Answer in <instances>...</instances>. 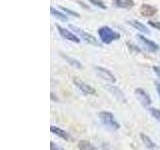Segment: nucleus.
<instances>
[{
  "label": "nucleus",
  "mask_w": 160,
  "mask_h": 150,
  "mask_svg": "<svg viewBox=\"0 0 160 150\" xmlns=\"http://www.w3.org/2000/svg\"><path fill=\"white\" fill-rule=\"evenodd\" d=\"M61 56L63 57V58H65L66 59V61L70 64V65H72V66H74V67H77V68H80V69H82L83 68V66H82V64L80 63L79 61H77L76 59H73V58H70V57H68V56H66V55H63V54H61Z\"/></svg>",
  "instance_id": "nucleus-17"
},
{
  "label": "nucleus",
  "mask_w": 160,
  "mask_h": 150,
  "mask_svg": "<svg viewBox=\"0 0 160 150\" xmlns=\"http://www.w3.org/2000/svg\"><path fill=\"white\" fill-rule=\"evenodd\" d=\"M135 95H136V97L138 98L139 101L141 102L143 106L147 107L151 104V98H150L149 94L145 91V90H143L141 88H137L135 90Z\"/></svg>",
  "instance_id": "nucleus-8"
},
{
  "label": "nucleus",
  "mask_w": 160,
  "mask_h": 150,
  "mask_svg": "<svg viewBox=\"0 0 160 150\" xmlns=\"http://www.w3.org/2000/svg\"><path fill=\"white\" fill-rule=\"evenodd\" d=\"M95 71H96L97 75L106 81H109L111 83H115L116 82V78H115L114 75L109 71L108 69L104 68V67H100V66H96L95 67Z\"/></svg>",
  "instance_id": "nucleus-6"
},
{
  "label": "nucleus",
  "mask_w": 160,
  "mask_h": 150,
  "mask_svg": "<svg viewBox=\"0 0 160 150\" xmlns=\"http://www.w3.org/2000/svg\"><path fill=\"white\" fill-rule=\"evenodd\" d=\"M61 9L63 10V11H65V12H67L68 14H70V15H73V16H75V17H79V15H78L76 12L71 11V10H69V9H67V8H64V7H61Z\"/></svg>",
  "instance_id": "nucleus-22"
},
{
  "label": "nucleus",
  "mask_w": 160,
  "mask_h": 150,
  "mask_svg": "<svg viewBox=\"0 0 160 150\" xmlns=\"http://www.w3.org/2000/svg\"><path fill=\"white\" fill-rule=\"evenodd\" d=\"M128 24L129 25H131L132 27H134L136 30H138V31L140 32H142L144 34H149L150 31H149V29L145 26L144 24H142L141 22H139L137 21V20H129L128 21Z\"/></svg>",
  "instance_id": "nucleus-12"
},
{
  "label": "nucleus",
  "mask_w": 160,
  "mask_h": 150,
  "mask_svg": "<svg viewBox=\"0 0 160 150\" xmlns=\"http://www.w3.org/2000/svg\"><path fill=\"white\" fill-rule=\"evenodd\" d=\"M99 119L103 125H105L107 128L111 130H118L120 128V124L117 122V120L115 119V116L108 111H102L99 113Z\"/></svg>",
  "instance_id": "nucleus-2"
},
{
  "label": "nucleus",
  "mask_w": 160,
  "mask_h": 150,
  "mask_svg": "<svg viewBox=\"0 0 160 150\" xmlns=\"http://www.w3.org/2000/svg\"><path fill=\"white\" fill-rule=\"evenodd\" d=\"M137 38L140 42H141V44L143 45V46L146 48L148 51L150 52H157L159 50V46L155 43L154 41H152V40H149L147 39L146 37L144 36V35H141V34H138L137 35Z\"/></svg>",
  "instance_id": "nucleus-5"
},
{
  "label": "nucleus",
  "mask_w": 160,
  "mask_h": 150,
  "mask_svg": "<svg viewBox=\"0 0 160 150\" xmlns=\"http://www.w3.org/2000/svg\"><path fill=\"white\" fill-rule=\"evenodd\" d=\"M50 149H51V150H64L62 147H60L59 145H57L56 143H54L53 141H51V143H50Z\"/></svg>",
  "instance_id": "nucleus-21"
},
{
  "label": "nucleus",
  "mask_w": 160,
  "mask_h": 150,
  "mask_svg": "<svg viewBox=\"0 0 160 150\" xmlns=\"http://www.w3.org/2000/svg\"><path fill=\"white\" fill-rule=\"evenodd\" d=\"M50 130H51V132L53 134H55L56 136L62 138L64 140H66V141H68V140H70V134L68 132H66L65 130L59 128L57 126H54V125H52L51 127H50Z\"/></svg>",
  "instance_id": "nucleus-11"
},
{
  "label": "nucleus",
  "mask_w": 160,
  "mask_h": 150,
  "mask_svg": "<svg viewBox=\"0 0 160 150\" xmlns=\"http://www.w3.org/2000/svg\"><path fill=\"white\" fill-rule=\"evenodd\" d=\"M114 1H115V4H116L119 8L130 9L134 6L133 0H114Z\"/></svg>",
  "instance_id": "nucleus-14"
},
{
  "label": "nucleus",
  "mask_w": 160,
  "mask_h": 150,
  "mask_svg": "<svg viewBox=\"0 0 160 150\" xmlns=\"http://www.w3.org/2000/svg\"><path fill=\"white\" fill-rule=\"evenodd\" d=\"M153 70H154V72L156 73V75L159 77L160 79V66H154L153 67Z\"/></svg>",
  "instance_id": "nucleus-23"
},
{
  "label": "nucleus",
  "mask_w": 160,
  "mask_h": 150,
  "mask_svg": "<svg viewBox=\"0 0 160 150\" xmlns=\"http://www.w3.org/2000/svg\"><path fill=\"white\" fill-rule=\"evenodd\" d=\"M156 90H157L158 95H159V97H160V82H156Z\"/></svg>",
  "instance_id": "nucleus-24"
},
{
  "label": "nucleus",
  "mask_w": 160,
  "mask_h": 150,
  "mask_svg": "<svg viewBox=\"0 0 160 150\" xmlns=\"http://www.w3.org/2000/svg\"><path fill=\"white\" fill-rule=\"evenodd\" d=\"M98 35L100 39H101V41L105 44H109L120 38V34L108 26L100 27L98 29Z\"/></svg>",
  "instance_id": "nucleus-1"
},
{
  "label": "nucleus",
  "mask_w": 160,
  "mask_h": 150,
  "mask_svg": "<svg viewBox=\"0 0 160 150\" xmlns=\"http://www.w3.org/2000/svg\"><path fill=\"white\" fill-rule=\"evenodd\" d=\"M140 138H141L142 142H143V144H144V146L146 147L147 149L155 150V149L157 148V146H156V144H155V142L148 136V135H146L145 133H143V132L140 133Z\"/></svg>",
  "instance_id": "nucleus-10"
},
{
  "label": "nucleus",
  "mask_w": 160,
  "mask_h": 150,
  "mask_svg": "<svg viewBox=\"0 0 160 150\" xmlns=\"http://www.w3.org/2000/svg\"><path fill=\"white\" fill-rule=\"evenodd\" d=\"M56 27L58 29V32L60 33V35L64 38L68 40V41H71V42H74V43H79L80 42V38L77 36V35H75L74 33L70 32L69 30H67L66 28H63L61 27L60 25H56Z\"/></svg>",
  "instance_id": "nucleus-7"
},
{
  "label": "nucleus",
  "mask_w": 160,
  "mask_h": 150,
  "mask_svg": "<svg viewBox=\"0 0 160 150\" xmlns=\"http://www.w3.org/2000/svg\"><path fill=\"white\" fill-rule=\"evenodd\" d=\"M69 28H70V29H72L75 33H77V34L79 35V36L81 37L82 39H84L86 42H88V43H90V44H93V45H98V42H97L96 38H95L94 36H92L91 34H89V33H87V32L83 31V30H82L81 28H79V27H77V26H75V25H71V24L69 25Z\"/></svg>",
  "instance_id": "nucleus-4"
},
{
  "label": "nucleus",
  "mask_w": 160,
  "mask_h": 150,
  "mask_svg": "<svg viewBox=\"0 0 160 150\" xmlns=\"http://www.w3.org/2000/svg\"><path fill=\"white\" fill-rule=\"evenodd\" d=\"M148 24L150 25V26H152L153 28H156L158 30H160V22H157V21H148Z\"/></svg>",
  "instance_id": "nucleus-20"
},
{
  "label": "nucleus",
  "mask_w": 160,
  "mask_h": 150,
  "mask_svg": "<svg viewBox=\"0 0 160 150\" xmlns=\"http://www.w3.org/2000/svg\"><path fill=\"white\" fill-rule=\"evenodd\" d=\"M73 83L76 86L80 91L83 92L86 95H96V90H95L92 86H90L89 84L85 83L83 80H81L80 78L74 77L73 78Z\"/></svg>",
  "instance_id": "nucleus-3"
},
{
  "label": "nucleus",
  "mask_w": 160,
  "mask_h": 150,
  "mask_svg": "<svg viewBox=\"0 0 160 150\" xmlns=\"http://www.w3.org/2000/svg\"><path fill=\"white\" fill-rule=\"evenodd\" d=\"M77 146L79 150H97L91 143L87 141V140H80Z\"/></svg>",
  "instance_id": "nucleus-15"
},
{
  "label": "nucleus",
  "mask_w": 160,
  "mask_h": 150,
  "mask_svg": "<svg viewBox=\"0 0 160 150\" xmlns=\"http://www.w3.org/2000/svg\"><path fill=\"white\" fill-rule=\"evenodd\" d=\"M139 12H140V14L142 15V16L151 17V16H153V15L156 14L157 8L152 6V5H149V4H142L141 6H140Z\"/></svg>",
  "instance_id": "nucleus-9"
},
{
  "label": "nucleus",
  "mask_w": 160,
  "mask_h": 150,
  "mask_svg": "<svg viewBox=\"0 0 160 150\" xmlns=\"http://www.w3.org/2000/svg\"><path fill=\"white\" fill-rule=\"evenodd\" d=\"M50 10H51V13H52L53 16H54V17H56V18H58L59 20H61V21H67V20H68V18H67L66 15L63 14V13H61L60 11H58V10H56L55 8L51 7V8H50Z\"/></svg>",
  "instance_id": "nucleus-16"
},
{
  "label": "nucleus",
  "mask_w": 160,
  "mask_h": 150,
  "mask_svg": "<svg viewBox=\"0 0 160 150\" xmlns=\"http://www.w3.org/2000/svg\"><path fill=\"white\" fill-rule=\"evenodd\" d=\"M149 112L152 115L153 118H155L158 122H160V109L151 107V108H149Z\"/></svg>",
  "instance_id": "nucleus-18"
},
{
  "label": "nucleus",
  "mask_w": 160,
  "mask_h": 150,
  "mask_svg": "<svg viewBox=\"0 0 160 150\" xmlns=\"http://www.w3.org/2000/svg\"><path fill=\"white\" fill-rule=\"evenodd\" d=\"M106 88H107V89L109 90V91L111 92L118 100H120V101H122V102H125V101H126V100H125V97H124L123 92H122L119 88H117L116 86H112V85H106Z\"/></svg>",
  "instance_id": "nucleus-13"
},
{
  "label": "nucleus",
  "mask_w": 160,
  "mask_h": 150,
  "mask_svg": "<svg viewBox=\"0 0 160 150\" xmlns=\"http://www.w3.org/2000/svg\"><path fill=\"white\" fill-rule=\"evenodd\" d=\"M90 2H91L93 5H96L99 8L101 9H106V6H105V4L103 3L102 0H89Z\"/></svg>",
  "instance_id": "nucleus-19"
}]
</instances>
